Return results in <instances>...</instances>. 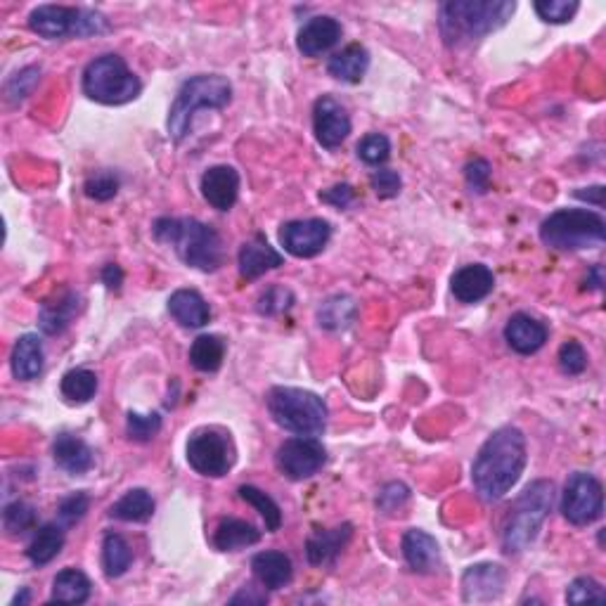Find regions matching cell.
I'll use <instances>...</instances> for the list:
<instances>
[{"mask_svg":"<svg viewBox=\"0 0 606 606\" xmlns=\"http://www.w3.org/2000/svg\"><path fill=\"white\" fill-rule=\"evenodd\" d=\"M528 462L524 431L502 427L483 443L472 464V481L483 502H498L517 486Z\"/></svg>","mask_w":606,"mask_h":606,"instance_id":"cell-1","label":"cell"},{"mask_svg":"<svg viewBox=\"0 0 606 606\" xmlns=\"http://www.w3.org/2000/svg\"><path fill=\"white\" fill-rule=\"evenodd\" d=\"M514 10L509 0H450L438 12V29L448 48H460L505 27Z\"/></svg>","mask_w":606,"mask_h":606,"instance_id":"cell-2","label":"cell"},{"mask_svg":"<svg viewBox=\"0 0 606 606\" xmlns=\"http://www.w3.org/2000/svg\"><path fill=\"white\" fill-rule=\"evenodd\" d=\"M152 235L157 242L176 249L185 266L202 273H216L223 266L221 235L197 218H157Z\"/></svg>","mask_w":606,"mask_h":606,"instance_id":"cell-3","label":"cell"},{"mask_svg":"<svg viewBox=\"0 0 606 606\" xmlns=\"http://www.w3.org/2000/svg\"><path fill=\"white\" fill-rule=\"evenodd\" d=\"M232 100L230 81L221 74H199L192 76L180 86L176 100H173L169 121V135L173 143H183L192 131V121L202 109H223Z\"/></svg>","mask_w":606,"mask_h":606,"instance_id":"cell-4","label":"cell"},{"mask_svg":"<svg viewBox=\"0 0 606 606\" xmlns=\"http://www.w3.org/2000/svg\"><path fill=\"white\" fill-rule=\"evenodd\" d=\"M552 498L554 486L552 481L545 479L533 481L531 486L519 495L505 517V524H502V552L519 554L538 538L540 528H543L547 514H550L552 509Z\"/></svg>","mask_w":606,"mask_h":606,"instance_id":"cell-5","label":"cell"},{"mask_svg":"<svg viewBox=\"0 0 606 606\" xmlns=\"http://www.w3.org/2000/svg\"><path fill=\"white\" fill-rule=\"evenodd\" d=\"M268 412L289 434L318 438L327 429V405L318 393L294 386H275L268 393Z\"/></svg>","mask_w":606,"mask_h":606,"instance_id":"cell-6","label":"cell"},{"mask_svg":"<svg viewBox=\"0 0 606 606\" xmlns=\"http://www.w3.org/2000/svg\"><path fill=\"white\" fill-rule=\"evenodd\" d=\"M540 240L557 251L599 249L606 242V221L588 209H559L540 225Z\"/></svg>","mask_w":606,"mask_h":606,"instance_id":"cell-7","label":"cell"},{"mask_svg":"<svg viewBox=\"0 0 606 606\" xmlns=\"http://www.w3.org/2000/svg\"><path fill=\"white\" fill-rule=\"evenodd\" d=\"M81 88L88 100L98 102V105L119 107L138 98L143 83L128 69L124 57L109 53L95 57L88 64L86 72H83Z\"/></svg>","mask_w":606,"mask_h":606,"instance_id":"cell-8","label":"cell"},{"mask_svg":"<svg viewBox=\"0 0 606 606\" xmlns=\"http://www.w3.org/2000/svg\"><path fill=\"white\" fill-rule=\"evenodd\" d=\"M29 29L48 41L86 38L105 34L107 17L90 8H67V5H38L29 15Z\"/></svg>","mask_w":606,"mask_h":606,"instance_id":"cell-9","label":"cell"},{"mask_svg":"<svg viewBox=\"0 0 606 606\" xmlns=\"http://www.w3.org/2000/svg\"><path fill=\"white\" fill-rule=\"evenodd\" d=\"M188 462L197 474L221 479L235 464V446L221 429H199L188 441Z\"/></svg>","mask_w":606,"mask_h":606,"instance_id":"cell-10","label":"cell"},{"mask_svg":"<svg viewBox=\"0 0 606 606\" xmlns=\"http://www.w3.org/2000/svg\"><path fill=\"white\" fill-rule=\"evenodd\" d=\"M562 514L573 526H590L604 514V488L588 472L569 476L562 495Z\"/></svg>","mask_w":606,"mask_h":606,"instance_id":"cell-11","label":"cell"},{"mask_svg":"<svg viewBox=\"0 0 606 606\" xmlns=\"http://www.w3.org/2000/svg\"><path fill=\"white\" fill-rule=\"evenodd\" d=\"M327 462V450L318 438L311 436H299V438H289V441L282 443L277 448L275 455V464L280 469L282 476L292 481H303L311 479L325 467Z\"/></svg>","mask_w":606,"mask_h":606,"instance_id":"cell-12","label":"cell"},{"mask_svg":"<svg viewBox=\"0 0 606 606\" xmlns=\"http://www.w3.org/2000/svg\"><path fill=\"white\" fill-rule=\"evenodd\" d=\"M332 237V225L325 218L289 221L280 230V244L296 259H313L325 251Z\"/></svg>","mask_w":606,"mask_h":606,"instance_id":"cell-13","label":"cell"},{"mask_svg":"<svg viewBox=\"0 0 606 606\" xmlns=\"http://www.w3.org/2000/svg\"><path fill=\"white\" fill-rule=\"evenodd\" d=\"M313 133L325 150H337L351 133V116L341 102L322 95L313 107Z\"/></svg>","mask_w":606,"mask_h":606,"instance_id":"cell-14","label":"cell"},{"mask_svg":"<svg viewBox=\"0 0 606 606\" xmlns=\"http://www.w3.org/2000/svg\"><path fill=\"white\" fill-rule=\"evenodd\" d=\"M507 571L500 564H474L462 576V597L469 604H483L498 599L505 592Z\"/></svg>","mask_w":606,"mask_h":606,"instance_id":"cell-15","label":"cell"},{"mask_svg":"<svg viewBox=\"0 0 606 606\" xmlns=\"http://www.w3.org/2000/svg\"><path fill=\"white\" fill-rule=\"evenodd\" d=\"M199 190H202L204 202L214 206L216 211H230L240 197V173L228 164L211 166L204 171Z\"/></svg>","mask_w":606,"mask_h":606,"instance_id":"cell-16","label":"cell"},{"mask_svg":"<svg viewBox=\"0 0 606 606\" xmlns=\"http://www.w3.org/2000/svg\"><path fill=\"white\" fill-rule=\"evenodd\" d=\"M495 275L483 263H469L450 277V292L460 303H479L493 292Z\"/></svg>","mask_w":606,"mask_h":606,"instance_id":"cell-17","label":"cell"},{"mask_svg":"<svg viewBox=\"0 0 606 606\" xmlns=\"http://www.w3.org/2000/svg\"><path fill=\"white\" fill-rule=\"evenodd\" d=\"M339 38H341V24L337 19L320 15L308 19V22L299 29L296 48H299L301 55L318 57L322 53H327V50H332L334 45L339 43Z\"/></svg>","mask_w":606,"mask_h":606,"instance_id":"cell-18","label":"cell"},{"mask_svg":"<svg viewBox=\"0 0 606 606\" xmlns=\"http://www.w3.org/2000/svg\"><path fill=\"white\" fill-rule=\"evenodd\" d=\"M351 535H353L351 524H341L337 528H315L306 540L308 564L327 566L337 562V557L348 545Z\"/></svg>","mask_w":606,"mask_h":606,"instance_id":"cell-19","label":"cell"},{"mask_svg":"<svg viewBox=\"0 0 606 606\" xmlns=\"http://www.w3.org/2000/svg\"><path fill=\"white\" fill-rule=\"evenodd\" d=\"M505 341L519 356L538 353L547 341V327L528 313H514L505 325Z\"/></svg>","mask_w":606,"mask_h":606,"instance_id":"cell-20","label":"cell"},{"mask_svg":"<svg viewBox=\"0 0 606 606\" xmlns=\"http://www.w3.org/2000/svg\"><path fill=\"white\" fill-rule=\"evenodd\" d=\"M401 550L412 571L434 573L441 566V547H438L434 535L422 531V528H410L403 535Z\"/></svg>","mask_w":606,"mask_h":606,"instance_id":"cell-21","label":"cell"},{"mask_svg":"<svg viewBox=\"0 0 606 606\" xmlns=\"http://www.w3.org/2000/svg\"><path fill=\"white\" fill-rule=\"evenodd\" d=\"M240 263V275L244 280H259L261 275H266L268 270L280 268L285 259L275 247H270L268 240L263 235H254V240L244 242L237 256Z\"/></svg>","mask_w":606,"mask_h":606,"instance_id":"cell-22","label":"cell"},{"mask_svg":"<svg viewBox=\"0 0 606 606\" xmlns=\"http://www.w3.org/2000/svg\"><path fill=\"white\" fill-rule=\"evenodd\" d=\"M53 457L55 464L64 469L67 474L81 476L95 467L93 450L83 438L74 434H60L53 443Z\"/></svg>","mask_w":606,"mask_h":606,"instance_id":"cell-23","label":"cell"},{"mask_svg":"<svg viewBox=\"0 0 606 606\" xmlns=\"http://www.w3.org/2000/svg\"><path fill=\"white\" fill-rule=\"evenodd\" d=\"M251 571H254L256 580H259L266 590L285 588V585L292 583L294 576L292 559H289L285 552L277 550L256 554V557L251 559Z\"/></svg>","mask_w":606,"mask_h":606,"instance_id":"cell-24","label":"cell"},{"mask_svg":"<svg viewBox=\"0 0 606 606\" xmlns=\"http://www.w3.org/2000/svg\"><path fill=\"white\" fill-rule=\"evenodd\" d=\"M79 311L81 296L76 292H64L57 296V299L43 303L41 313H38V325H41L43 334L55 337V334H62L72 325V320L79 315Z\"/></svg>","mask_w":606,"mask_h":606,"instance_id":"cell-25","label":"cell"},{"mask_svg":"<svg viewBox=\"0 0 606 606\" xmlns=\"http://www.w3.org/2000/svg\"><path fill=\"white\" fill-rule=\"evenodd\" d=\"M169 313L178 325L188 330H199L211 320V308L204 301V296L195 289H178L169 299Z\"/></svg>","mask_w":606,"mask_h":606,"instance_id":"cell-26","label":"cell"},{"mask_svg":"<svg viewBox=\"0 0 606 606\" xmlns=\"http://www.w3.org/2000/svg\"><path fill=\"white\" fill-rule=\"evenodd\" d=\"M370 67V53L365 45L351 43L327 62V74L341 83H360Z\"/></svg>","mask_w":606,"mask_h":606,"instance_id":"cell-27","label":"cell"},{"mask_svg":"<svg viewBox=\"0 0 606 606\" xmlns=\"http://www.w3.org/2000/svg\"><path fill=\"white\" fill-rule=\"evenodd\" d=\"M12 375L19 382H31L43 372V344L36 334H24L12 348Z\"/></svg>","mask_w":606,"mask_h":606,"instance_id":"cell-28","label":"cell"},{"mask_svg":"<svg viewBox=\"0 0 606 606\" xmlns=\"http://www.w3.org/2000/svg\"><path fill=\"white\" fill-rule=\"evenodd\" d=\"M261 540V531L254 524L242 519H221L214 533V547L218 552H237L244 547L256 545Z\"/></svg>","mask_w":606,"mask_h":606,"instance_id":"cell-29","label":"cell"},{"mask_svg":"<svg viewBox=\"0 0 606 606\" xmlns=\"http://www.w3.org/2000/svg\"><path fill=\"white\" fill-rule=\"evenodd\" d=\"M154 514V498L145 488H133L124 498H119L109 507V517L126 521V524H145Z\"/></svg>","mask_w":606,"mask_h":606,"instance_id":"cell-30","label":"cell"},{"mask_svg":"<svg viewBox=\"0 0 606 606\" xmlns=\"http://www.w3.org/2000/svg\"><path fill=\"white\" fill-rule=\"evenodd\" d=\"M358 306L356 301L348 294H334L330 299H325L318 308V325L322 330L330 332H341L346 327H351V322L356 320Z\"/></svg>","mask_w":606,"mask_h":606,"instance_id":"cell-31","label":"cell"},{"mask_svg":"<svg viewBox=\"0 0 606 606\" xmlns=\"http://www.w3.org/2000/svg\"><path fill=\"white\" fill-rule=\"evenodd\" d=\"M90 585L88 576L79 569H64L53 580V602L62 604H86L90 599Z\"/></svg>","mask_w":606,"mask_h":606,"instance_id":"cell-32","label":"cell"},{"mask_svg":"<svg viewBox=\"0 0 606 606\" xmlns=\"http://www.w3.org/2000/svg\"><path fill=\"white\" fill-rule=\"evenodd\" d=\"M64 547V528L57 524H45L38 528L27 547V557L34 566L50 564Z\"/></svg>","mask_w":606,"mask_h":606,"instance_id":"cell-33","label":"cell"},{"mask_svg":"<svg viewBox=\"0 0 606 606\" xmlns=\"http://www.w3.org/2000/svg\"><path fill=\"white\" fill-rule=\"evenodd\" d=\"M225 360V341L218 334H202L192 341L190 363L199 372H218Z\"/></svg>","mask_w":606,"mask_h":606,"instance_id":"cell-34","label":"cell"},{"mask_svg":"<svg viewBox=\"0 0 606 606\" xmlns=\"http://www.w3.org/2000/svg\"><path fill=\"white\" fill-rule=\"evenodd\" d=\"M133 564V550L126 543L124 535L107 533L102 540V569H105L107 578H119L131 569Z\"/></svg>","mask_w":606,"mask_h":606,"instance_id":"cell-35","label":"cell"},{"mask_svg":"<svg viewBox=\"0 0 606 606\" xmlns=\"http://www.w3.org/2000/svg\"><path fill=\"white\" fill-rule=\"evenodd\" d=\"M60 391L69 403H88L98 393V375L93 370H86V367L69 370L62 377Z\"/></svg>","mask_w":606,"mask_h":606,"instance_id":"cell-36","label":"cell"},{"mask_svg":"<svg viewBox=\"0 0 606 606\" xmlns=\"http://www.w3.org/2000/svg\"><path fill=\"white\" fill-rule=\"evenodd\" d=\"M237 493H240V498L247 502V505H251L256 512L261 514L263 521H266V531H270V533L280 531L282 509L273 498H270L268 493H263L261 488H256V486H240V491Z\"/></svg>","mask_w":606,"mask_h":606,"instance_id":"cell-37","label":"cell"},{"mask_svg":"<svg viewBox=\"0 0 606 606\" xmlns=\"http://www.w3.org/2000/svg\"><path fill=\"white\" fill-rule=\"evenodd\" d=\"M356 152H358V159L363 161V164L377 166L379 169V166L386 164L391 157V143L384 133H370L360 140Z\"/></svg>","mask_w":606,"mask_h":606,"instance_id":"cell-38","label":"cell"},{"mask_svg":"<svg viewBox=\"0 0 606 606\" xmlns=\"http://www.w3.org/2000/svg\"><path fill=\"white\" fill-rule=\"evenodd\" d=\"M161 431V417L157 412H150V415H140V412H128L126 417V434L131 441L138 443H147L152 441Z\"/></svg>","mask_w":606,"mask_h":606,"instance_id":"cell-39","label":"cell"},{"mask_svg":"<svg viewBox=\"0 0 606 606\" xmlns=\"http://www.w3.org/2000/svg\"><path fill=\"white\" fill-rule=\"evenodd\" d=\"M34 524H36V512L29 502L17 500V502H10V505L5 507L3 526L10 535H19V533L29 531V528H34Z\"/></svg>","mask_w":606,"mask_h":606,"instance_id":"cell-40","label":"cell"},{"mask_svg":"<svg viewBox=\"0 0 606 606\" xmlns=\"http://www.w3.org/2000/svg\"><path fill=\"white\" fill-rule=\"evenodd\" d=\"M533 8L547 24H566L571 22L580 5L576 0H538Z\"/></svg>","mask_w":606,"mask_h":606,"instance_id":"cell-41","label":"cell"},{"mask_svg":"<svg viewBox=\"0 0 606 606\" xmlns=\"http://www.w3.org/2000/svg\"><path fill=\"white\" fill-rule=\"evenodd\" d=\"M292 306H294V294L289 292L287 287H268L266 292L259 296L256 311H259L261 315H268V318H273V315L287 313Z\"/></svg>","mask_w":606,"mask_h":606,"instance_id":"cell-42","label":"cell"},{"mask_svg":"<svg viewBox=\"0 0 606 606\" xmlns=\"http://www.w3.org/2000/svg\"><path fill=\"white\" fill-rule=\"evenodd\" d=\"M119 188V178H116L112 171H100L86 180L83 192H86L90 199H95V202H109V199L119 195Z\"/></svg>","mask_w":606,"mask_h":606,"instance_id":"cell-43","label":"cell"},{"mask_svg":"<svg viewBox=\"0 0 606 606\" xmlns=\"http://www.w3.org/2000/svg\"><path fill=\"white\" fill-rule=\"evenodd\" d=\"M559 370L569 377L583 375L588 370V353H585V348L578 341H566L559 348Z\"/></svg>","mask_w":606,"mask_h":606,"instance_id":"cell-44","label":"cell"},{"mask_svg":"<svg viewBox=\"0 0 606 606\" xmlns=\"http://www.w3.org/2000/svg\"><path fill=\"white\" fill-rule=\"evenodd\" d=\"M606 592L595 578H576L566 590V602L569 604H585V602H604Z\"/></svg>","mask_w":606,"mask_h":606,"instance_id":"cell-45","label":"cell"},{"mask_svg":"<svg viewBox=\"0 0 606 606\" xmlns=\"http://www.w3.org/2000/svg\"><path fill=\"white\" fill-rule=\"evenodd\" d=\"M38 79H41V69L38 67L22 69V72L15 74L8 81V86H5V95H8L10 102H22L31 93V90H34Z\"/></svg>","mask_w":606,"mask_h":606,"instance_id":"cell-46","label":"cell"},{"mask_svg":"<svg viewBox=\"0 0 606 606\" xmlns=\"http://www.w3.org/2000/svg\"><path fill=\"white\" fill-rule=\"evenodd\" d=\"M410 500V488L401 481H391L377 495V509L384 514H393Z\"/></svg>","mask_w":606,"mask_h":606,"instance_id":"cell-47","label":"cell"},{"mask_svg":"<svg viewBox=\"0 0 606 606\" xmlns=\"http://www.w3.org/2000/svg\"><path fill=\"white\" fill-rule=\"evenodd\" d=\"M464 178H467L469 190L476 192V195H486L491 190V178H493V169L486 159H474L464 166Z\"/></svg>","mask_w":606,"mask_h":606,"instance_id":"cell-48","label":"cell"},{"mask_svg":"<svg viewBox=\"0 0 606 606\" xmlns=\"http://www.w3.org/2000/svg\"><path fill=\"white\" fill-rule=\"evenodd\" d=\"M88 507H90L88 495L74 493L60 502V507H57V517H60L64 526H74V524H79L83 517H86Z\"/></svg>","mask_w":606,"mask_h":606,"instance_id":"cell-49","label":"cell"},{"mask_svg":"<svg viewBox=\"0 0 606 606\" xmlns=\"http://www.w3.org/2000/svg\"><path fill=\"white\" fill-rule=\"evenodd\" d=\"M370 185H372V190H375V195L379 199H393V197H398V192H401L403 180H401V173H398V171L377 169L370 176Z\"/></svg>","mask_w":606,"mask_h":606,"instance_id":"cell-50","label":"cell"},{"mask_svg":"<svg viewBox=\"0 0 606 606\" xmlns=\"http://www.w3.org/2000/svg\"><path fill=\"white\" fill-rule=\"evenodd\" d=\"M320 202L334 206V209H348L353 202H356V190L351 185H334L332 190L320 192Z\"/></svg>","mask_w":606,"mask_h":606,"instance_id":"cell-51","label":"cell"},{"mask_svg":"<svg viewBox=\"0 0 606 606\" xmlns=\"http://www.w3.org/2000/svg\"><path fill=\"white\" fill-rule=\"evenodd\" d=\"M266 592H256V588H242L235 597H230V604H266Z\"/></svg>","mask_w":606,"mask_h":606,"instance_id":"cell-52","label":"cell"},{"mask_svg":"<svg viewBox=\"0 0 606 606\" xmlns=\"http://www.w3.org/2000/svg\"><path fill=\"white\" fill-rule=\"evenodd\" d=\"M573 197L583 199V202L595 204L597 209H602L604 206V185H595V188H580L573 192Z\"/></svg>","mask_w":606,"mask_h":606,"instance_id":"cell-53","label":"cell"},{"mask_svg":"<svg viewBox=\"0 0 606 606\" xmlns=\"http://www.w3.org/2000/svg\"><path fill=\"white\" fill-rule=\"evenodd\" d=\"M102 282H105L107 289H119L124 285V270H121L116 263H109V266L102 268Z\"/></svg>","mask_w":606,"mask_h":606,"instance_id":"cell-54","label":"cell"},{"mask_svg":"<svg viewBox=\"0 0 606 606\" xmlns=\"http://www.w3.org/2000/svg\"><path fill=\"white\" fill-rule=\"evenodd\" d=\"M585 287H588L590 292H599V289H604V266L595 263V266L588 270V275H585Z\"/></svg>","mask_w":606,"mask_h":606,"instance_id":"cell-55","label":"cell"},{"mask_svg":"<svg viewBox=\"0 0 606 606\" xmlns=\"http://www.w3.org/2000/svg\"><path fill=\"white\" fill-rule=\"evenodd\" d=\"M29 602V590L24 588L22 590V595H17L15 599H12V606H17V604H27Z\"/></svg>","mask_w":606,"mask_h":606,"instance_id":"cell-56","label":"cell"}]
</instances>
